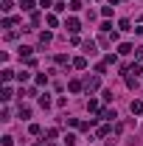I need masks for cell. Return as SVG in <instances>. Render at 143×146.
<instances>
[{
  "mask_svg": "<svg viewBox=\"0 0 143 146\" xmlns=\"http://www.w3.org/2000/svg\"><path fill=\"white\" fill-rule=\"evenodd\" d=\"M0 9H3V11H11V9H14V3H11V0H3V3H0Z\"/></svg>",
  "mask_w": 143,
  "mask_h": 146,
  "instance_id": "cell-24",
  "label": "cell"
},
{
  "mask_svg": "<svg viewBox=\"0 0 143 146\" xmlns=\"http://www.w3.org/2000/svg\"><path fill=\"white\" fill-rule=\"evenodd\" d=\"M65 146H76V135H65Z\"/></svg>",
  "mask_w": 143,
  "mask_h": 146,
  "instance_id": "cell-29",
  "label": "cell"
},
{
  "mask_svg": "<svg viewBox=\"0 0 143 146\" xmlns=\"http://www.w3.org/2000/svg\"><path fill=\"white\" fill-rule=\"evenodd\" d=\"M135 31H138V34H140V36H143V25H140V28H135Z\"/></svg>",
  "mask_w": 143,
  "mask_h": 146,
  "instance_id": "cell-37",
  "label": "cell"
},
{
  "mask_svg": "<svg viewBox=\"0 0 143 146\" xmlns=\"http://www.w3.org/2000/svg\"><path fill=\"white\" fill-rule=\"evenodd\" d=\"M90 127H95V118H90V121H81V124H79V129H81V132H87Z\"/></svg>",
  "mask_w": 143,
  "mask_h": 146,
  "instance_id": "cell-13",
  "label": "cell"
},
{
  "mask_svg": "<svg viewBox=\"0 0 143 146\" xmlns=\"http://www.w3.org/2000/svg\"><path fill=\"white\" fill-rule=\"evenodd\" d=\"M45 20H48V25H51V28H56V25H59V20H56V14H48Z\"/></svg>",
  "mask_w": 143,
  "mask_h": 146,
  "instance_id": "cell-22",
  "label": "cell"
},
{
  "mask_svg": "<svg viewBox=\"0 0 143 146\" xmlns=\"http://www.w3.org/2000/svg\"><path fill=\"white\" fill-rule=\"evenodd\" d=\"M126 87H132V90H135V87H138V79H135V76H126Z\"/></svg>",
  "mask_w": 143,
  "mask_h": 146,
  "instance_id": "cell-23",
  "label": "cell"
},
{
  "mask_svg": "<svg viewBox=\"0 0 143 146\" xmlns=\"http://www.w3.org/2000/svg\"><path fill=\"white\" fill-rule=\"evenodd\" d=\"M118 28H121V31H132V23H129V20H121Z\"/></svg>",
  "mask_w": 143,
  "mask_h": 146,
  "instance_id": "cell-18",
  "label": "cell"
},
{
  "mask_svg": "<svg viewBox=\"0 0 143 146\" xmlns=\"http://www.w3.org/2000/svg\"><path fill=\"white\" fill-rule=\"evenodd\" d=\"M68 9H70V11H79V9H81V3H79V0H70V3H68Z\"/></svg>",
  "mask_w": 143,
  "mask_h": 146,
  "instance_id": "cell-25",
  "label": "cell"
},
{
  "mask_svg": "<svg viewBox=\"0 0 143 146\" xmlns=\"http://www.w3.org/2000/svg\"><path fill=\"white\" fill-rule=\"evenodd\" d=\"M14 76H17V73H14V70H9V68H3V82H11Z\"/></svg>",
  "mask_w": 143,
  "mask_h": 146,
  "instance_id": "cell-15",
  "label": "cell"
},
{
  "mask_svg": "<svg viewBox=\"0 0 143 146\" xmlns=\"http://www.w3.org/2000/svg\"><path fill=\"white\" fill-rule=\"evenodd\" d=\"M73 68H76V70H84V68H87V59H84V56L73 59Z\"/></svg>",
  "mask_w": 143,
  "mask_h": 146,
  "instance_id": "cell-8",
  "label": "cell"
},
{
  "mask_svg": "<svg viewBox=\"0 0 143 146\" xmlns=\"http://www.w3.org/2000/svg\"><path fill=\"white\" fill-rule=\"evenodd\" d=\"M20 9L23 11H34V0H20Z\"/></svg>",
  "mask_w": 143,
  "mask_h": 146,
  "instance_id": "cell-12",
  "label": "cell"
},
{
  "mask_svg": "<svg viewBox=\"0 0 143 146\" xmlns=\"http://www.w3.org/2000/svg\"><path fill=\"white\" fill-rule=\"evenodd\" d=\"M51 39H54V34H51V31H42V34H39V45L45 48V45H48Z\"/></svg>",
  "mask_w": 143,
  "mask_h": 146,
  "instance_id": "cell-6",
  "label": "cell"
},
{
  "mask_svg": "<svg viewBox=\"0 0 143 146\" xmlns=\"http://www.w3.org/2000/svg\"><path fill=\"white\" fill-rule=\"evenodd\" d=\"M36 84H48V76L45 73H36Z\"/></svg>",
  "mask_w": 143,
  "mask_h": 146,
  "instance_id": "cell-32",
  "label": "cell"
},
{
  "mask_svg": "<svg viewBox=\"0 0 143 146\" xmlns=\"http://www.w3.org/2000/svg\"><path fill=\"white\" fill-rule=\"evenodd\" d=\"M17 115H20V118H23V121H28V118H31V110L25 107V104H20V110H17Z\"/></svg>",
  "mask_w": 143,
  "mask_h": 146,
  "instance_id": "cell-7",
  "label": "cell"
},
{
  "mask_svg": "<svg viewBox=\"0 0 143 146\" xmlns=\"http://www.w3.org/2000/svg\"><path fill=\"white\" fill-rule=\"evenodd\" d=\"M39 20H42V14L39 11H31V25H39Z\"/></svg>",
  "mask_w": 143,
  "mask_h": 146,
  "instance_id": "cell-21",
  "label": "cell"
},
{
  "mask_svg": "<svg viewBox=\"0 0 143 146\" xmlns=\"http://www.w3.org/2000/svg\"><path fill=\"white\" fill-rule=\"evenodd\" d=\"M51 3H54V0H39V6H42V9H48Z\"/></svg>",
  "mask_w": 143,
  "mask_h": 146,
  "instance_id": "cell-36",
  "label": "cell"
},
{
  "mask_svg": "<svg viewBox=\"0 0 143 146\" xmlns=\"http://www.w3.org/2000/svg\"><path fill=\"white\" fill-rule=\"evenodd\" d=\"M11 96H14V93H11V87H9V84H6V87H3V93H0V98H3V101H9Z\"/></svg>",
  "mask_w": 143,
  "mask_h": 146,
  "instance_id": "cell-14",
  "label": "cell"
},
{
  "mask_svg": "<svg viewBox=\"0 0 143 146\" xmlns=\"http://www.w3.org/2000/svg\"><path fill=\"white\" fill-rule=\"evenodd\" d=\"M95 73L104 76V73H107V62H98V65H95Z\"/></svg>",
  "mask_w": 143,
  "mask_h": 146,
  "instance_id": "cell-19",
  "label": "cell"
},
{
  "mask_svg": "<svg viewBox=\"0 0 143 146\" xmlns=\"http://www.w3.org/2000/svg\"><path fill=\"white\" fill-rule=\"evenodd\" d=\"M68 90H70V93H81V90H84V84H81L79 79H70V82H68Z\"/></svg>",
  "mask_w": 143,
  "mask_h": 146,
  "instance_id": "cell-3",
  "label": "cell"
},
{
  "mask_svg": "<svg viewBox=\"0 0 143 146\" xmlns=\"http://www.w3.org/2000/svg\"><path fill=\"white\" fill-rule=\"evenodd\" d=\"M65 28H68L70 34H79V28H81V23H79L76 17H68V23H65Z\"/></svg>",
  "mask_w": 143,
  "mask_h": 146,
  "instance_id": "cell-1",
  "label": "cell"
},
{
  "mask_svg": "<svg viewBox=\"0 0 143 146\" xmlns=\"http://www.w3.org/2000/svg\"><path fill=\"white\" fill-rule=\"evenodd\" d=\"M0 143H3V146H14V138H11V135H6V138H3Z\"/></svg>",
  "mask_w": 143,
  "mask_h": 146,
  "instance_id": "cell-35",
  "label": "cell"
},
{
  "mask_svg": "<svg viewBox=\"0 0 143 146\" xmlns=\"http://www.w3.org/2000/svg\"><path fill=\"white\" fill-rule=\"evenodd\" d=\"M65 9H68V3H62V0H59V3H54V11H65Z\"/></svg>",
  "mask_w": 143,
  "mask_h": 146,
  "instance_id": "cell-33",
  "label": "cell"
},
{
  "mask_svg": "<svg viewBox=\"0 0 143 146\" xmlns=\"http://www.w3.org/2000/svg\"><path fill=\"white\" fill-rule=\"evenodd\" d=\"M98 115H101L104 121H112V118H118V115H115V110H101Z\"/></svg>",
  "mask_w": 143,
  "mask_h": 146,
  "instance_id": "cell-9",
  "label": "cell"
},
{
  "mask_svg": "<svg viewBox=\"0 0 143 146\" xmlns=\"http://www.w3.org/2000/svg\"><path fill=\"white\" fill-rule=\"evenodd\" d=\"M87 112H101V107H98L95 98H90V101H87Z\"/></svg>",
  "mask_w": 143,
  "mask_h": 146,
  "instance_id": "cell-11",
  "label": "cell"
},
{
  "mask_svg": "<svg viewBox=\"0 0 143 146\" xmlns=\"http://www.w3.org/2000/svg\"><path fill=\"white\" fill-rule=\"evenodd\" d=\"M56 65H70V59H68V54H59V56H56Z\"/></svg>",
  "mask_w": 143,
  "mask_h": 146,
  "instance_id": "cell-17",
  "label": "cell"
},
{
  "mask_svg": "<svg viewBox=\"0 0 143 146\" xmlns=\"http://www.w3.org/2000/svg\"><path fill=\"white\" fill-rule=\"evenodd\" d=\"M81 48H84V54H95V42H93V39H87V42H84V45H81Z\"/></svg>",
  "mask_w": 143,
  "mask_h": 146,
  "instance_id": "cell-10",
  "label": "cell"
},
{
  "mask_svg": "<svg viewBox=\"0 0 143 146\" xmlns=\"http://www.w3.org/2000/svg\"><path fill=\"white\" fill-rule=\"evenodd\" d=\"M62 124H68V127H79V121H76V118H62Z\"/></svg>",
  "mask_w": 143,
  "mask_h": 146,
  "instance_id": "cell-34",
  "label": "cell"
},
{
  "mask_svg": "<svg viewBox=\"0 0 143 146\" xmlns=\"http://www.w3.org/2000/svg\"><path fill=\"white\" fill-rule=\"evenodd\" d=\"M135 51H138V54H135V62H140V65H143V45H140V48H135Z\"/></svg>",
  "mask_w": 143,
  "mask_h": 146,
  "instance_id": "cell-31",
  "label": "cell"
},
{
  "mask_svg": "<svg viewBox=\"0 0 143 146\" xmlns=\"http://www.w3.org/2000/svg\"><path fill=\"white\" fill-rule=\"evenodd\" d=\"M28 132H31V135H39V132H42V127H39V124H31V127H28Z\"/></svg>",
  "mask_w": 143,
  "mask_h": 146,
  "instance_id": "cell-30",
  "label": "cell"
},
{
  "mask_svg": "<svg viewBox=\"0 0 143 146\" xmlns=\"http://www.w3.org/2000/svg\"><path fill=\"white\" fill-rule=\"evenodd\" d=\"M98 84H101V82H98V76H90L87 82H84V90L93 93V90H98Z\"/></svg>",
  "mask_w": 143,
  "mask_h": 146,
  "instance_id": "cell-2",
  "label": "cell"
},
{
  "mask_svg": "<svg viewBox=\"0 0 143 146\" xmlns=\"http://www.w3.org/2000/svg\"><path fill=\"white\" fill-rule=\"evenodd\" d=\"M129 110H132V115H140V112H143V101H138V98H135V101L129 104Z\"/></svg>",
  "mask_w": 143,
  "mask_h": 146,
  "instance_id": "cell-5",
  "label": "cell"
},
{
  "mask_svg": "<svg viewBox=\"0 0 143 146\" xmlns=\"http://www.w3.org/2000/svg\"><path fill=\"white\" fill-rule=\"evenodd\" d=\"M39 107L48 110V107H51V98H48V96H39Z\"/></svg>",
  "mask_w": 143,
  "mask_h": 146,
  "instance_id": "cell-16",
  "label": "cell"
},
{
  "mask_svg": "<svg viewBox=\"0 0 143 146\" xmlns=\"http://www.w3.org/2000/svg\"><path fill=\"white\" fill-rule=\"evenodd\" d=\"M28 79H31V73H25V70L17 73V82H28Z\"/></svg>",
  "mask_w": 143,
  "mask_h": 146,
  "instance_id": "cell-28",
  "label": "cell"
},
{
  "mask_svg": "<svg viewBox=\"0 0 143 146\" xmlns=\"http://www.w3.org/2000/svg\"><path fill=\"white\" fill-rule=\"evenodd\" d=\"M45 138H51V141H56V138H59V129H48V132H45Z\"/></svg>",
  "mask_w": 143,
  "mask_h": 146,
  "instance_id": "cell-27",
  "label": "cell"
},
{
  "mask_svg": "<svg viewBox=\"0 0 143 146\" xmlns=\"http://www.w3.org/2000/svg\"><path fill=\"white\" fill-rule=\"evenodd\" d=\"M112 9H115V6H101V14H104V17H112Z\"/></svg>",
  "mask_w": 143,
  "mask_h": 146,
  "instance_id": "cell-26",
  "label": "cell"
},
{
  "mask_svg": "<svg viewBox=\"0 0 143 146\" xmlns=\"http://www.w3.org/2000/svg\"><path fill=\"white\" fill-rule=\"evenodd\" d=\"M132 51H135V48H132L129 42H121V45H118V54H121V56H129Z\"/></svg>",
  "mask_w": 143,
  "mask_h": 146,
  "instance_id": "cell-4",
  "label": "cell"
},
{
  "mask_svg": "<svg viewBox=\"0 0 143 146\" xmlns=\"http://www.w3.org/2000/svg\"><path fill=\"white\" fill-rule=\"evenodd\" d=\"M17 51H20V56H31V51H34V48H28V45H20Z\"/></svg>",
  "mask_w": 143,
  "mask_h": 146,
  "instance_id": "cell-20",
  "label": "cell"
}]
</instances>
